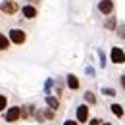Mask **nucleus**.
Here are the masks:
<instances>
[{
  "instance_id": "6ab92c4d",
  "label": "nucleus",
  "mask_w": 125,
  "mask_h": 125,
  "mask_svg": "<svg viewBox=\"0 0 125 125\" xmlns=\"http://www.w3.org/2000/svg\"><path fill=\"white\" fill-rule=\"evenodd\" d=\"M87 123H89V125H100V123H102V119H100V117H91Z\"/></svg>"
},
{
  "instance_id": "39448f33",
  "label": "nucleus",
  "mask_w": 125,
  "mask_h": 125,
  "mask_svg": "<svg viewBox=\"0 0 125 125\" xmlns=\"http://www.w3.org/2000/svg\"><path fill=\"white\" fill-rule=\"evenodd\" d=\"M98 12H100L102 16H114V12H115L114 0H100V2H98Z\"/></svg>"
},
{
  "instance_id": "9b49d317",
  "label": "nucleus",
  "mask_w": 125,
  "mask_h": 125,
  "mask_svg": "<svg viewBox=\"0 0 125 125\" xmlns=\"http://www.w3.org/2000/svg\"><path fill=\"white\" fill-rule=\"evenodd\" d=\"M35 112H37L35 104H25L21 108V119H33L35 117Z\"/></svg>"
},
{
  "instance_id": "7ed1b4c3",
  "label": "nucleus",
  "mask_w": 125,
  "mask_h": 125,
  "mask_svg": "<svg viewBox=\"0 0 125 125\" xmlns=\"http://www.w3.org/2000/svg\"><path fill=\"white\" fill-rule=\"evenodd\" d=\"M0 12L6 14V16H16L19 12V4L16 0H2L0 2Z\"/></svg>"
},
{
  "instance_id": "f03ea898",
  "label": "nucleus",
  "mask_w": 125,
  "mask_h": 125,
  "mask_svg": "<svg viewBox=\"0 0 125 125\" xmlns=\"http://www.w3.org/2000/svg\"><path fill=\"white\" fill-rule=\"evenodd\" d=\"M56 117H58V112H54L50 108H42L35 112V119L39 123H52V121H56Z\"/></svg>"
},
{
  "instance_id": "4be33fe9",
  "label": "nucleus",
  "mask_w": 125,
  "mask_h": 125,
  "mask_svg": "<svg viewBox=\"0 0 125 125\" xmlns=\"http://www.w3.org/2000/svg\"><path fill=\"white\" fill-rule=\"evenodd\" d=\"M119 85H121V89L125 91V73H121V75H119Z\"/></svg>"
},
{
  "instance_id": "9d476101",
  "label": "nucleus",
  "mask_w": 125,
  "mask_h": 125,
  "mask_svg": "<svg viewBox=\"0 0 125 125\" xmlns=\"http://www.w3.org/2000/svg\"><path fill=\"white\" fill-rule=\"evenodd\" d=\"M65 85H67L69 91H79V89H81V81H79V77L73 75V73H69V75L65 77Z\"/></svg>"
},
{
  "instance_id": "aec40b11",
  "label": "nucleus",
  "mask_w": 125,
  "mask_h": 125,
  "mask_svg": "<svg viewBox=\"0 0 125 125\" xmlns=\"http://www.w3.org/2000/svg\"><path fill=\"white\" fill-rule=\"evenodd\" d=\"M63 125H81L77 121V119H65V121H63Z\"/></svg>"
},
{
  "instance_id": "412c9836",
  "label": "nucleus",
  "mask_w": 125,
  "mask_h": 125,
  "mask_svg": "<svg viewBox=\"0 0 125 125\" xmlns=\"http://www.w3.org/2000/svg\"><path fill=\"white\" fill-rule=\"evenodd\" d=\"M98 56H100V65H102V67H104V65H106V56H104V54H102V52H100V50H98Z\"/></svg>"
},
{
  "instance_id": "f257e3e1",
  "label": "nucleus",
  "mask_w": 125,
  "mask_h": 125,
  "mask_svg": "<svg viewBox=\"0 0 125 125\" xmlns=\"http://www.w3.org/2000/svg\"><path fill=\"white\" fill-rule=\"evenodd\" d=\"M8 41H10V44L23 46L27 42V33L23 31V29H19V27H14V29H10V33H8Z\"/></svg>"
},
{
  "instance_id": "423d86ee",
  "label": "nucleus",
  "mask_w": 125,
  "mask_h": 125,
  "mask_svg": "<svg viewBox=\"0 0 125 125\" xmlns=\"http://www.w3.org/2000/svg\"><path fill=\"white\" fill-rule=\"evenodd\" d=\"M89 119H91V108H89L87 104H81L77 108V121L81 125H85Z\"/></svg>"
},
{
  "instance_id": "ddd939ff",
  "label": "nucleus",
  "mask_w": 125,
  "mask_h": 125,
  "mask_svg": "<svg viewBox=\"0 0 125 125\" xmlns=\"http://www.w3.org/2000/svg\"><path fill=\"white\" fill-rule=\"evenodd\" d=\"M83 96H85V104H87L89 108H91V106H96V104H98V98H96V94H94L93 91H87V93L83 94Z\"/></svg>"
},
{
  "instance_id": "f8f14e48",
  "label": "nucleus",
  "mask_w": 125,
  "mask_h": 125,
  "mask_svg": "<svg viewBox=\"0 0 125 125\" xmlns=\"http://www.w3.org/2000/svg\"><path fill=\"white\" fill-rule=\"evenodd\" d=\"M110 112L117 117V119H123L125 117V108L121 104H117V102H114V104H110Z\"/></svg>"
},
{
  "instance_id": "20e7f679",
  "label": "nucleus",
  "mask_w": 125,
  "mask_h": 125,
  "mask_svg": "<svg viewBox=\"0 0 125 125\" xmlns=\"http://www.w3.org/2000/svg\"><path fill=\"white\" fill-rule=\"evenodd\" d=\"M21 119V108L19 106H12V108L4 110V121L6 123H16Z\"/></svg>"
},
{
  "instance_id": "4468645a",
  "label": "nucleus",
  "mask_w": 125,
  "mask_h": 125,
  "mask_svg": "<svg viewBox=\"0 0 125 125\" xmlns=\"http://www.w3.org/2000/svg\"><path fill=\"white\" fill-rule=\"evenodd\" d=\"M115 27H117V17L108 16V17H106V21H104V29H108V31H115Z\"/></svg>"
},
{
  "instance_id": "b1692460",
  "label": "nucleus",
  "mask_w": 125,
  "mask_h": 125,
  "mask_svg": "<svg viewBox=\"0 0 125 125\" xmlns=\"http://www.w3.org/2000/svg\"><path fill=\"white\" fill-rule=\"evenodd\" d=\"M100 125H114V123H112V121H102Z\"/></svg>"
},
{
  "instance_id": "a211bd4d",
  "label": "nucleus",
  "mask_w": 125,
  "mask_h": 125,
  "mask_svg": "<svg viewBox=\"0 0 125 125\" xmlns=\"http://www.w3.org/2000/svg\"><path fill=\"white\" fill-rule=\"evenodd\" d=\"M115 29H117V35H119V37H121V39L125 41V23H119Z\"/></svg>"
},
{
  "instance_id": "1a4fd4ad",
  "label": "nucleus",
  "mask_w": 125,
  "mask_h": 125,
  "mask_svg": "<svg viewBox=\"0 0 125 125\" xmlns=\"http://www.w3.org/2000/svg\"><path fill=\"white\" fill-rule=\"evenodd\" d=\"M112 62L114 63H125V52H123V48H119V46H114L112 48Z\"/></svg>"
},
{
  "instance_id": "2eb2a0df",
  "label": "nucleus",
  "mask_w": 125,
  "mask_h": 125,
  "mask_svg": "<svg viewBox=\"0 0 125 125\" xmlns=\"http://www.w3.org/2000/svg\"><path fill=\"white\" fill-rule=\"evenodd\" d=\"M10 48V41H8V37L4 35V33H0V52H6Z\"/></svg>"
},
{
  "instance_id": "6e6552de",
  "label": "nucleus",
  "mask_w": 125,
  "mask_h": 125,
  "mask_svg": "<svg viewBox=\"0 0 125 125\" xmlns=\"http://www.w3.org/2000/svg\"><path fill=\"white\" fill-rule=\"evenodd\" d=\"M21 16L25 17V19H35V17L39 16V10H37V6L25 4V6L21 8Z\"/></svg>"
},
{
  "instance_id": "5701e85b",
  "label": "nucleus",
  "mask_w": 125,
  "mask_h": 125,
  "mask_svg": "<svg viewBox=\"0 0 125 125\" xmlns=\"http://www.w3.org/2000/svg\"><path fill=\"white\" fill-rule=\"evenodd\" d=\"M50 87H52V79H48V81H46V93L50 91Z\"/></svg>"
},
{
  "instance_id": "f3484780",
  "label": "nucleus",
  "mask_w": 125,
  "mask_h": 125,
  "mask_svg": "<svg viewBox=\"0 0 125 125\" xmlns=\"http://www.w3.org/2000/svg\"><path fill=\"white\" fill-rule=\"evenodd\" d=\"M100 93L104 94V96H110V98H114V96H115V91H114V89H110V87H102V91H100Z\"/></svg>"
},
{
  "instance_id": "0eeeda50",
  "label": "nucleus",
  "mask_w": 125,
  "mask_h": 125,
  "mask_svg": "<svg viewBox=\"0 0 125 125\" xmlns=\"http://www.w3.org/2000/svg\"><path fill=\"white\" fill-rule=\"evenodd\" d=\"M44 102H46V108L54 110V112H60V108H62V102H60V98H58V96L46 94V96H44Z\"/></svg>"
},
{
  "instance_id": "dca6fc26",
  "label": "nucleus",
  "mask_w": 125,
  "mask_h": 125,
  "mask_svg": "<svg viewBox=\"0 0 125 125\" xmlns=\"http://www.w3.org/2000/svg\"><path fill=\"white\" fill-rule=\"evenodd\" d=\"M6 108H8V96L6 94H0V112H4Z\"/></svg>"
}]
</instances>
